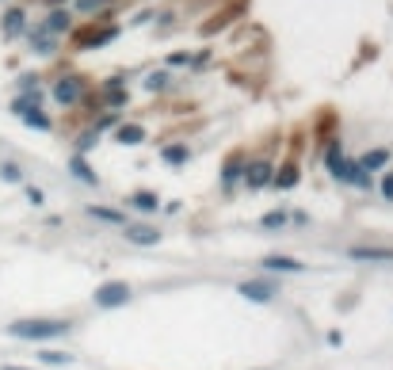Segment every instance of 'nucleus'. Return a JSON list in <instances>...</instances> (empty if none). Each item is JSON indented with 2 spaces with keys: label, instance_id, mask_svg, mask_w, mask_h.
I'll list each match as a JSON object with an SVG mask.
<instances>
[{
  "label": "nucleus",
  "instance_id": "nucleus-14",
  "mask_svg": "<svg viewBox=\"0 0 393 370\" xmlns=\"http://www.w3.org/2000/svg\"><path fill=\"white\" fill-rule=\"evenodd\" d=\"M119 138H123V141H141V130H138V126H126Z\"/></svg>",
  "mask_w": 393,
  "mask_h": 370
},
{
  "label": "nucleus",
  "instance_id": "nucleus-15",
  "mask_svg": "<svg viewBox=\"0 0 393 370\" xmlns=\"http://www.w3.org/2000/svg\"><path fill=\"white\" fill-rule=\"evenodd\" d=\"M164 84H168V76H164V73H157V76H149V88H164Z\"/></svg>",
  "mask_w": 393,
  "mask_h": 370
},
{
  "label": "nucleus",
  "instance_id": "nucleus-18",
  "mask_svg": "<svg viewBox=\"0 0 393 370\" xmlns=\"http://www.w3.org/2000/svg\"><path fill=\"white\" fill-rule=\"evenodd\" d=\"M42 359H46V362H69V355H58V351L50 355V351H46V355H42Z\"/></svg>",
  "mask_w": 393,
  "mask_h": 370
},
{
  "label": "nucleus",
  "instance_id": "nucleus-16",
  "mask_svg": "<svg viewBox=\"0 0 393 370\" xmlns=\"http://www.w3.org/2000/svg\"><path fill=\"white\" fill-rule=\"evenodd\" d=\"M134 240H157L153 229H134Z\"/></svg>",
  "mask_w": 393,
  "mask_h": 370
},
{
  "label": "nucleus",
  "instance_id": "nucleus-9",
  "mask_svg": "<svg viewBox=\"0 0 393 370\" xmlns=\"http://www.w3.org/2000/svg\"><path fill=\"white\" fill-rule=\"evenodd\" d=\"M268 180H271V168H268V165H263V168L256 165L252 172H248V183H252V187H263V183H268Z\"/></svg>",
  "mask_w": 393,
  "mask_h": 370
},
{
  "label": "nucleus",
  "instance_id": "nucleus-13",
  "mask_svg": "<svg viewBox=\"0 0 393 370\" xmlns=\"http://www.w3.org/2000/svg\"><path fill=\"white\" fill-rule=\"evenodd\" d=\"M385 156H390V153H382V149H374V153H370L367 161H363V165H367V168H378V165H382V161H385Z\"/></svg>",
  "mask_w": 393,
  "mask_h": 370
},
{
  "label": "nucleus",
  "instance_id": "nucleus-3",
  "mask_svg": "<svg viewBox=\"0 0 393 370\" xmlns=\"http://www.w3.org/2000/svg\"><path fill=\"white\" fill-rule=\"evenodd\" d=\"M107 39H115V27H92L88 34H77V46H99Z\"/></svg>",
  "mask_w": 393,
  "mask_h": 370
},
{
  "label": "nucleus",
  "instance_id": "nucleus-10",
  "mask_svg": "<svg viewBox=\"0 0 393 370\" xmlns=\"http://www.w3.org/2000/svg\"><path fill=\"white\" fill-rule=\"evenodd\" d=\"M66 27H69V16H66V12H54V16L46 19V31H66Z\"/></svg>",
  "mask_w": 393,
  "mask_h": 370
},
{
  "label": "nucleus",
  "instance_id": "nucleus-8",
  "mask_svg": "<svg viewBox=\"0 0 393 370\" xmlns=\"http://www.w3.org/2000/svg\"><path fill=\"white\" fill-rule=\"evenodd\" d=\"M352 256H359V260H390L393 252H382V248H352Z\"/></svg>",
  "mask_w": 393,
  "mask_h": 370
},
{
  "label": "nucleus",
  "instance_id": "nucleus-17",
  "mask_svg": "<svg viewBox=\"0 0 393 370\" xmlns=\"http://www.w3.org/2000/svg\"><path fill=\"white\" fill-rule=\"evenodd\" d=\"M103 0H77V8H84V12H92V8H99Z\"/></svg>",
  "mask_w": 393,
  "mask_h": 370
},
{
  "label": "nucleus",
  "instance_id": "nucleus-5",
  "mask_svg": "<svg viewBox=\"0 0 393 370\" xmlns=\"http://www.w3.org/2000/svg\"><path fill=\"white\" fill-rule=\"evenodd\" d=\"M23 23H27V19H23V12H19V8H12L8 16H4V34H19V31H23Z\"/></svg>",
  "mask_w": 393,
  "mask_h": 370
},
{
  "label": "nucleus",
  "instance_id": "nucleus-7",
  "mask_svg": "<svg viewBox=\"0 0 393 370\" xmlns=\"http://www.w3.org/2000/svg\"><path fill=\"white\" fill-rule=\"evenodd\" d=\"M241 290H245L248 298H271V294H275V287H263V282H245Z\"/></svg>",
  "mask_w": 393,
  "mask_h": 370
},
{
  "label": "nucleus",
  "instance_id": "nucleus-2",
  "mask_svg": "<svg viewBox=\"0 0 393 370\" xmlns=\"http://www.w3.org/2000/svg\"><path fill=\"white\" fill-rule=\"evenodd\" d=\"M77 96H81V81H77V76H66V81L54 84V99H58V103H73Z\"/></svg>",
  "mask_w": 393,
  "mask_h": 370
},
{
  "label": "nucleus",
  "instance_id": "nucleus-6",
  "mask_svg": "<svg viewBox=\"0 0 393 370\" xmlns=\"http://www.w3.org/2000/svg\"><path fill=\"white\" fill-rule=\"evenodd\" d=\"M263 263H268V267H279V271H302V263H298V260H279V256H268Z\"/></svg>",
  "mask_w": 393,
  "mask_h": 370
},
{
  "label": "nucleus",
  "instance_id": "nucleus-19",
  "mask_svg": "<svg viewBox=\"0 0 393 370\" xmlns=\"http://www.w3.org/2000/svg\"><path fill=\"white\" fill-rule=\"evenodd\" d=\"M4 370H16V367H4Z\"/></svg>",
  "mask_w": 393,
  "mask_h": 370
},
{
  "label": "nucleus",
  "instance_id": "nucleus-11",
  "mask_svg": "<svg viewBox=\"0 0 393 370\" xmlns=\"http://www.w3.org/2000/svg\"><path fill=\"white\" fill-rule=\"evenodd\" d=\"M92 214L103 218V222H123V214H115V210H103V206H92Z\"/></svg>",
  "mask_w": 393,
  "mask_h": 370
},
{
  "label": "nucleus",
  "instance_id": "nucleus-12",
  "mask_svg": "<svg viewBox=\"0 0 393 370\" xmlns=\"http://www.w3.org/2000/svg\"><path fill=\"white\" fill-rule=\"evenodd\" d=\"M294 180H298V168H283V176H279V187H290Z\"/></svg>",
  "mask_w": 393,
  "mask_h": 370
},
{
  "label": "nucleus",
  "instance_id": "nucleus-4",
  "mask_svg": "<svg viewBox=\"0 0 393 370\" xmlns=\"http://www.w3.org/2000/svg\"><path fill=\"white\" fill-rule=\"evenodd\" d=\"M126 294H130V290H126L123 282H115V287H103V290H99L96 302H99V305H115V302H123Z\"/></svg>",
  "mask_w": 393,
  "mask_h": 370
},
{
  "label": "nucleus",
  "instance_id": "nucleus-1",
  "mask_svg": "<svg viewBox=\"0 0 393 370\" xmlns=\"http://www.w3.org/2000/svg\"><path fill=\"white\" fill-rule=\"evenodd\" d=\"M8 332L19 340H50V336L69 332V321H19V325H12Z\"/></svg>",
  "mask_w": 393,
  "mask_h": 370
}]
</instances>
